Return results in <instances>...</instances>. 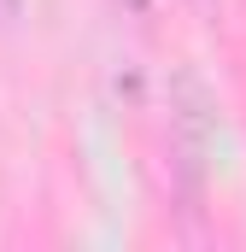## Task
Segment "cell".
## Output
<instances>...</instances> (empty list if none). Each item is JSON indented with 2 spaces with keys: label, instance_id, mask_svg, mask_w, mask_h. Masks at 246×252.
Wrapping results in <instances>:
<instances>
[{
  "label": "cell",
  "instance_id": "cell-2",
  "mask_svg": "<svg viewBox=\"0 0 246 252\" xmlns=\"http://www.w3.org/2000/svg\"><path fill=\"white\" fill-rule=\"evenodd\" d=\"M129 6H135V12H147V0H129Z\"/></svg>",
  "mask_w": 246,
  "mask_h": 252
},
{
  "label": "cell",
  "instance_id": "cell-1",
  "mask_svg": "<svg viewBox=\"0 0 246 252\" xmlns=\"http://www.w3.org/2000/svg\"><path fill=\"white\" fill-rule=\"evenodd\" d=\"M12 12H18V0H0V18H12Z\"/></svg>",
  "mask_w": 246,
  "mask_h": 252
}]
</instances>
